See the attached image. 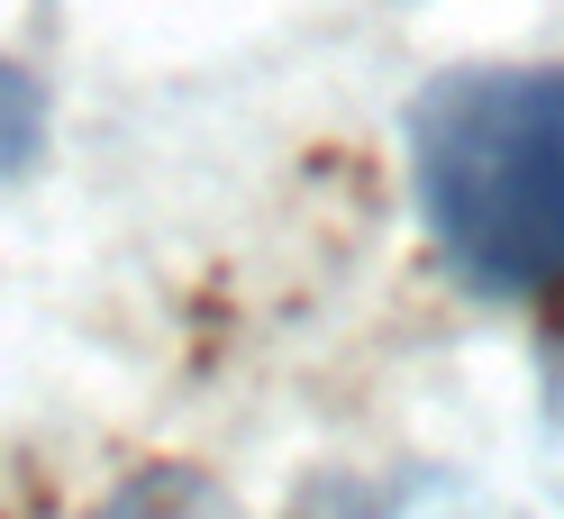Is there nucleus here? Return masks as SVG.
I'll list each match as a JSON object with an SVG mask.
<instances>
[{
    "mask_svg": "<svg viewBox=\"0 0 564 519\" xmlns=\"http://www.w3.org/2000/svg\"><path fill=\"white\" fill-rule=\"evenodd\" d=\"M100 519H237V510L209 493L200 474H147V483H128Z\"/></svg>",
    "mask_w": 564,
    "mask_h": 519,
    "instance_id": "7ed1b4c3",
    "label": "nucleus"
},
{
    "mask_svg": "<svg viewBox=\"0 0 564 519\" xmlns=\"http://www.w3.org/2000/svg\"><path fill=\"white\" fill-rule=\"evenodd\" d=\"M37 155H46V91H37V74H28V64L0 55V183H10V173H28Z\"/></svg>",
    "mask_w": 564,
    "mask_h": 519,
    "instance_id": "f03ea898",
    "label": "nucleus"
},
{
    "mask_svg": "<svg viewBox=\"0 0 564 519\" xmlns=\"http://www.w3.org/2000/svg\"><path fill=\"white\" fill-rule=\"evenodd\" d=\"M410 192L474 301H564V64H465L410 100Z\"/></svg>",
    "mask_w": 564,
    "mask_h": 519,
    "instance_id": "f257e3e1",
    "label": "nucleus"
}]
</instances>
